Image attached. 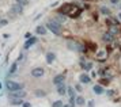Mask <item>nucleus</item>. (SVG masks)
<instances>
[{"mask_svg":"<svg viewBox=\"0 0 121 107\" xmlns=\"http://www.w3.org/2000/svg\"><path fill=\"white\" fill-rule=\"evenodd\" d=\"M46 27H48V30H49V31H52L55 35H61L63 26H61V23H59L57 21H55V19H50V21L46 23Z\"/></svg>","mask_w":121,"mask_h":107,"instance_id":"nucleus-1","label":"nucleus"},{"mask_svg":"<svg viewBox=\"0 0 121 107\" xmlns=\"http://www.w3.org/2000/svg\"><path fill=\"white\" fill-rule=\"evenodd\" d=\"M7 90L11 92V91H17V90H23V84L21 83H17V81H12V80H7L6 83Z\"/></svg>","mask_w":121,"mask_h":107,"instance_id":"nucleus-2","label":"nucleus"},{"mask_svg":"<svg viewBox=\"0 0 121 107\" xmlns=\"http://www.w3.org/2000/svg\"><path fill=\"white\" fill-rule=\"evenodd\" d=\"M75 5L76 4H73V3H65V4H63L60 8L57 10V12H59V14H64V15H68Z\"/></svg>","mask_w":121,"mask_h":107,"instance_id":"nucleus-3","label":"nucleus"},{"mask_svg":"<svg viewBox=\"0 0 121 107\" xmlns=\"http://www.w3.org/2000/svg\"><path fill=\"white\" fill-rule=\"evenodd\" d=\"M23 12V5L19 4V3H15V4L11 7V14H14V15H21Z\"/></svg>","mask_w":121,"mask_h":107,"instance_id":"nucleus-4","label":"nucleus"},{"mask_svg":"<svg viewBox=\"0 0 121 107\" xmlns=\"http://www.w3.org/2000/svg\"><path fill=\"white\" fill-rule=\"evenodd\" d=\"M45 75V69L44 68H34V69H31V76H33V77H37V79H38V77H42V76Z\"/></svg>","mask_w":121,"mask_h":107,"instance_id":"nucleus-5","label":"nucleus"},{"mask_svg":"<svg viewBox=\"0 0 121 107\" xmlns=\"http://www.w3.org/2000/svg\"><path fill=\"white\" fill-rule=\"evenodd\" d=\"M8 96H10V98H25V96H26V91H23V90L11 91L10 94H8Z\"/></svg>","mask_w":121,"mask_h":107,"instance_id":"nucleus-6","label":"nucleus"},{"mask_svg":"<svg viewBox=\"0 0 121 107\" xmlns=\"http://www.w3.org/2000/svg\"><path fill=\"white\" fill-rule=\"evenodd\" d=\"M65 80V73H60V75H56L53 77V84L55 86H59V84H63Z\"/></svg>","mask_w":121,"mask_h":107,"instance_id":"nucleus-7","label":"nucleus"},{"mask_svg":"<svg viewBox=\"0 0 121 107\" xmlns=\"http://www.w3.org/2000/svg\"><path fill=\"white\" fill-rule=\"evenodd\" d=\"M102 41H104L105 43H112L114 41V34H112L110 31L105 33L104 35H102Z\"/></svg>","mask_w":121,"mask_h":107,"instance_id":"nucleus-8","label":"nucleus"},{"mask_svg":"<svg viewBox=\"0 0 121 107\" xmlns=\"http://www.w3.org/2000/svg\"><path fill=\"white\" fill-rule=\"evenodd\" d=\"M80 14H82V8H80L79 5H75V7L72 8V11L68 14V16H69V18H78Z\"/></svg>","mask_w":121,"mask_h":107,"instance_id":"nucleus-9","label":"nucleus"},{"mask_svg":"<svg viewBox=\"0 0 121 107\" xmlns=\"http://www.w3.org/2000/svg\"><path fill=\"white\" fill-rule=\"evenodd\" d=\"M23 103V98H10V104L12 106H22Z\"/></svg>","mask_w":121,"mask_h":107,"instance_id":"nucleus-10","label":"nucleus"},{"mask_svg":"<svg viewBox=\"0 0 121 107\" xmlns=\"http://www.w3.org/2000/svg\"><path fill=\"white\" fill-rule=\"evenodd\" d=\"M37 37H31V38H29V39H26V42H25V45H23V48L25 49H29L30 46H33L34 43H37Z\"/></svg>","mask_w":121,"mask_h":107,"instance_id":"nucleus-11","label":"nucleus"},{"mask_svg":"<svg viewBox=\"0 0 121 107\" xmlns=\"http://www.w3.org/2000/svg\"><path fill=\"white\" fill-rule=\"evenodd\" d=\"M79 81H80L82 84H88V83L91 81V77H90L87 73H82V75L79 76Z\"/></svg>","mask_w":121,"mask_h":107,"instance_id":"nucleus-12","label":"nucleus"},{"mask_svg":"<svg viewBox=\"0 0 121 107\" xmlns=\"http://www.w3.org/2000/svg\"><path fill=\"white\" fill-rule=\"evenodd\" d=\"M99 12H101L102 15L112 16V11H110V8L109 7H106V5H101V7H99Z\"/></svg>","mask_w":121,"mask_h":107,"instance_id":"nucleus-13","label":"nucleus"},{"mask_svg":"<svg viewBox=\"0 0 121 107\" xmlns=\"http://www.w3.org/2000/svg\"><path fill=\"white\" fill-rule=\"evenodd\" d=\"M93 91H94L95 95H102V94L105 92V90H104V87L101 86V84H95V86L93 87Z\"/></svg>","mask_w":121,"mask_h":107,"instance_id":"nucleus-14","label":"nucleus"},{"mask_svg":"<svg viewBox=\"0 0 121 107\" xmlns=\"http://www.w3.org/2000/svg\"><path fill=\"white\" fill-rule=\"evenodd\" d=\"M67 90H68V87H67L64 83L57 86V94H59V95H65V94H67Z\"/></svg>","mask_w":121,"mask_h":107,"instance_id":"nucleus-15","label":"nucleus"},{"mask_svg":"<svg viewBox=\"0 0 121 107\" xmlns=\"http://www.w3.org/2000/svg\"><path fill=\"white\" fill-rule=\"evenodd\" d=\"M109 27V31L112 33V34H118V33H120V26H118V25H114V23H112V25H110V26H108Z\"/></svg>","mask_w":121,"mask_h":107,"instance_id":"nucleus-16","label":"nucleus"},{"mask_svg":"<svg viewBox=\"0 0 121 107\" xmlns=\"http://www.w3.org/2000/svg\"><path fill=\"white\" fill-rule=\"evenodd\" d=\"M46 31H48V27L46 26H37V29H35V33L38 35H45Z\"/></svg>","mask_w":121,"mask_h":107,"instance_id":"nucleus-17","label":"nucleus"},{"mask_svg":"<svg viewBox=\"0 0 121 107\" xmlns=\"http://www.w3.org/2000/svg\"><path fill=\"white\" fill-rule=\"evenodd\" d=\"M56 60V54L52 53V52H49V53H46V62L48 64H53V61Z\"/></svg>","mask_w":121,"mask_h":107,"instance_id":"nucleus-18","label":"nucleus"},{"mask_svg":"<svg viewBox=\"0 0 121 107\" xmlns=\"http://www.w3.org/2000/svg\"><path fill=\"white\" fill-rule=\"evenodd\" d=\"M55 21H57L59 23H61V25H63V23H64V22L67 21V16L64 15V14H59V15H57V16L55 18Z\"/></svg>","mask_w":121,"mask_h":107,"instance_id":"nucleus-19","label":"nucleus"},{"mask_svg":"<svg viewBox=\"0 0 121 107\" xmlns=\"http://www.w3.org/2000/svg\"><path fill=\"white\" fill-rule=\"evenodd\" d=\"M82 69H84L86 72H90V70L93 69V62H90V61L88 62H84V65L82 66Z\"/></svg>","mask_w":121,"mask_h":107,"instance_id":"nucleus-20","label":"nucleus"},{"mask_svg":"<svg viewBox=\"0 0 121 107\" xmlns=\"http://www.w3.org/2000/svg\"><path fill=\"white\" fill-rule=\"evenodd\" d=\"M34 95H35V96H38V98H42V96L46 95V92H45L44 90H35V91H34Z\"/></svg>","mask_w":121,"mask_h":107,"instance_id":"nucleus-21","label":"nucleus"},{"mask_svg":"<svg viewBox=\"0 0 121 107\" xmlns=\"http://www.w3.org/2000/svg\"><path fill=\"white\" fill-rule=\"evenodd\" d=\"M18 69V62H14V64L11 65V68H10V70H8V73L10 75H12V73H15Z\"/></svg>","mask_w":121,"mask_h":107,"instance_id":"nucleus-22","label":"nucleus"},{"mask_svg":"<svg viewBox=\"0 0 121 107\" xmlns=\"http://www.w3.org/2000/svg\"><path fill=\"white\" fill-rule=\"evenodd\" d=\"M84 103H86V100H84L83 96H78L76 98V104L78 106H84Z\"/></svg>","mask_w":121,"mask_h":107,"instance_id":"nucleus-23","label":"nucleus"},{"mask_svg":"<svg viewBox=\"0 0 121 107\" xmlns=\"http://www.w3.org/2000/svg\"><path fill=\"white\" fill-rule=\"evenodd\" d=\"M109 79H108V77H102V79H101V80H99V84H101V86H106V84H109Z\"/></svg>","mask_w":121,"mask_h":107,"instance_id":"nucleus-24","label":"nucleus"},{"mask_svg":"<svg viewBox=\"0 0 121 107\" xmlns=\"http://www.w3.org/2000/svg\"><path fill=\"white\" fill-rule=\"evenodd\" d=\"M63 100H56V102H53V104H52V107H63Z\"/></svg>","mask_w":121,"mask_h":107,"instance_id":"nucleus-25","label":"nucleus"},{"mask_svg":"<svg viewBox=\"0 0 121 107\" xmlns=\"http://www.w3.org/2000/svg\"><path fill=\"white\" fill-rule=\"evenodd\" d=\"M15 1H17V3H19V4H22L23 7L29 4V0H15Z\"/></svg>","mask_w":121,"mask_h":107,"instance_id":"nucleus-26","label":"nucleus"},{"mask_svg":"<svg viewBox=\"0 0 121 107\" xmlns=\"http://www.w3.org/2000/svg\"><path fill=\"white\" fill-rule=\"evenodd\" d=\"M6 25H8V21H6V19H1L0 21V27H4Z\"/></svg>","mask_w":121,"mask_h":107,"instance_id":"nucleus-27","label":"nucleus"},{"mask_svg":"<svg viewBox=\"0 0 121 107\" xmlns=\"http://www.w3.org/2000/svg\"><path fill=\"white\" fill-rule=\"evenodd\" d=\"M80 84H82V83H80ZM80 84H76V86H75V90H76L78 92H82V86H80Z\"/></svg>","mask_w":121,"mask_h":107,"instance_id":"nucleus-28","label":"nucleus"},{"mask_svg":"<svg viewBox=\"0 0 121 107\" xmlns=\"http://www.w3.org/2000/svg\"><path fill=\"white\" fill-rule=\"evenodd\" d=\"M120 1H121V0H110V4H113V5L120 4Z\"/></svg>","mask_w":121,"mask_h":107,"instance_id":"nucleus-29","label":"nucleus"},{"mask_svg":"<svg viewBox=\"0 0 121 107\" xmlns=\"http://www.w3.org/2000/svg\"><path fill=\"white\" fill-rule=\"evenodd\" d=\"M106 94H108V96H113V95H114V91H113V90H110V91H108Z\"/></svg>","mask_w":121,"mask_h":107,"instance_id":"nucleus-30","label":"nucleus"},{"mask_svg":"<svg viewBox=\"0 0 121 107\" xmlns=\"http://www.w3.org/2000/svg\"><path fill=\"white\" fill-rule=\"evenodd\" d=\"M22 107H31V104H30L29 102H25V103L22 104Z\"/></svg>","mask_w":121,"mask_h":107,"instance_id":"nucleus-31","label":"nucleus"},{"mask_svg":"<svg viewBox=\"0 0 121 107\" xmlns=\"http://www.w3.org/2000/svg\"><path fill=\"white\" fill-rule=\"evenodd\" d=\"M25 38H26V39L31 38V33H26V34H25Z\"/></svg>","mask_w":121,"mask_h":107,"instance_id":"nucleus-32","label":"nucleus"},{"mask_svg":"<svg viewBox=\"0 0 121 107\" xmlns=\"http://www.w3.org/2000/svg\"><path fill=\"white\" fill-rule=\"evenodd\" d=\"M88 107H94V100H90L88 102Z\"/></svg>","mask_w":121,"mask_h":107,"instance_id":"nucleus-33","label":"nucleus"},{"mask_svg":"<svg viewBox=\"0 0 121 107\" xmlns=\"http://www.w3.org/2000/svg\"><path fill=\"white\" fill-rule=\"evenodd\" d=\"M63 107H71V104H63Z\"/></svg>","mask_w":121,"mask_h":107,"instance_id":"nucleus-34","label":"nucleus"},{"mask_svg":"<svg viewBox=\"0 0 121 107\" xmlns=\"http://www.w3.org/2000/svg\"><path fill=\"white\" fill-rule=\"evenodd\" d=\"M118 19L121 21V11H120V14H118Z\"/></svg>","mask_w":121,"mask_h":107,"instance_id":"nucleus-35","label":"nucleus"},{"mask_svg":"<svg viewBox=\"0 0 121 107\" xmlns=\"http://www.w3.org/2000/svg\"><path fill=\"white\" fill-rule=\"evenodd\" d=\"M118 8H120V11H121V1H120V4H118Z\"/></svg>","mask_w":121,"mask_h":107,"instance_id":"nucleus-36","label":"nucleus"},{"mask_svg":"<svg viewBox=\"0 0 121 107\" xmlns=\"http://www.w3.org/2000/svg\"><path fill=\"white\" fill-rule=\"evenodd\" d=\"M84 1H87V0H84Z\"/></svg>","mask_w":121,"mask_h":107,"instance_id":"nucleus-37","label":"nucleus"}]
</instances>
